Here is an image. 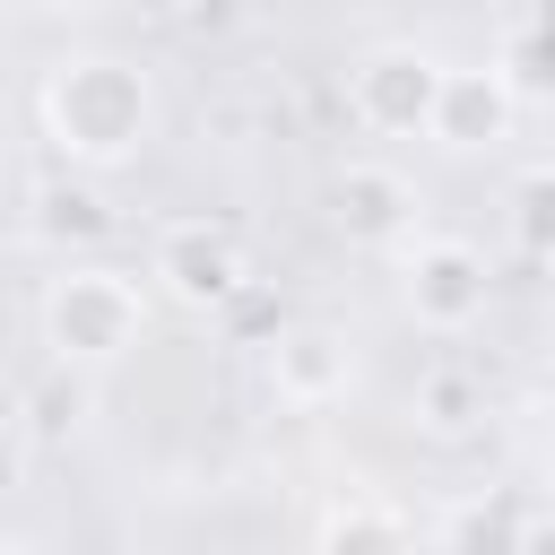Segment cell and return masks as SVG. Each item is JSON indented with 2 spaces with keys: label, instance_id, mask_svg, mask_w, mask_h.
<instances>
[{
  "label": "cell",
  "instance_id": "3",
  "mask_svg": "<svg viewBox=\"0 0 555 555\" xmlns=\"http://www.w3.org/2000/svg\"><path fill=\"white\" fill-rule=\"evenodd\" d=\"M408 260H399V304H408V321L416 330H434V338H460V330H477L486 321V251L477 243H460V234H408L399 243Z\"/></svg>",
  "mask_w": 555,
  "mask_h": 555
},
{
  "label": "cell",
  "instance_id": "7",
  "mask_svg": "<svg viewBox=\"0 0 555 555\" xmlns=\"http://www.w3.org/2000/svg\"><path fill=\"white\" fill-rule=\"evenodd\" d=\"M416 217H425V199H416V182H408L399 165H338V173H330V225H338L347 243L390 251V243L416 234Z\"/></svg>",
  "mask_w": 555,
  "mask_h": 555
},
{
  "label": "cell",
  "instance_id": "11",
  "mask_svg": "<svg viewBox=\"0 0 555 555\" xmlns=\"http://www.w3.org/2000/svg\"><path fill=\"white\" fill-rule=\"evenodd\" d=\"M477 416H486V390H477L460 364H434V373L416 382V425H425V434H468Z\"/></svg>",
  "mask_w": 555,
  "mask_h": 555
},
{
  "label": "cell",
  "instance_id": "6",
  "mask_svg": "<svg viewBox=\"0 0 555 555\" xmlns=\"http://www.w3.org/2000/svg\"><path fill=\"white\" fill-rule=\"evenodd\" d=\"M512 121H520V95H512L503 69L486 61V69H442L434 113H425V139L451 147V156H477V147H503Z\"/></svg>",
  "mask_w": 555,
  "mask_h": 555
},
{
  "label": "cell",
  "instance_id": "14",
  "mask_svg": "<svg viewBox=\"0 0 555 555\" xmlns=\"http://www.w3.org/2000/svg\"><path fill=\"white\" fill-rule=\"evenodd\" d=\"M512 225H520V251H529V260H546V173H529V182H520V217H512Z\"/></svg>",
  "mask_w": 555,
  "mask_h": 555
},
{
  "label": "cell",
  "instance_id": "4",
  "mask_svg": "<svg viewBox=\"0 0 555 555\" xmlns=\"http://www.w3.org/2000/svg\"><path fill=\"white\" fill-rule=\"evenodd\" d=\"M434 87H442V61L416 52V43H382L347 69V113L382 139H425V113H434Z\"/></svg>",
  "mask_w": 555,
  "mask_h": 555
},
{
  "label": "cell",
  "instance_id": "13",
  "mask_svg": "<svg viewBox=\"0 0 555 555\" xmlns=\"http://www.w3.org/2000/svg\"><path fill=\"white\" fill-rule=\"evenodd\" d=\"M494 69H503V87H512L520 104H529V95H546V26H538V17H512V35H503V61H494Z\"/></svg>",
  "mask_w": 555,
  "mask_h": 555
},
{
  "label": "cell",
  "instance_id": "5",
  "mask_svg": "<svg viewBox=\"0 0 555 555\" xmlns=\"http://www.w3.org/2000/svg\"><path fill=\"white\" fill-rule=\"evenodd\" d=\"M156 286H165L173 304H191V312H217V304L243 295V243H234L225 225H208V217L165 225V234H156Z\"/></svg>",
  "mask_w": 555,
  "mask_h": 555
},
{
  "label": "cell",
  "instance_id": "10",
  "mask_svg": "<svg viewBox=\"0 0 555 555\" xmlns=\"http://www.w3.org/2000/svg\"><path fill=\"white\" fill-rule=\"evenodd\" d=\"M442 546H538L546 538V512H503V503H460L442 529Z\"/></svg>",
  "mask_w": 555,
  "mask_h": 555
},
{
  "label": "cell",
  "instance_id": "2",
  "mask_svg": "<svg viewBox=\"0 0 555 555\" xmlns=\"http://www.w3.org/2000/svg\"><path fill=\"white\" fill-rule=\"evenodd\" d=\"M147 330V295L139 278L104 269V260H78L43 286V347L52 364H121Z\"/></svg>",
  "mask_w": 555,
  "mask_h": 555
},
{
  "label": "cell",
  "instance_id": "17",
  "mask_svg": "<svg viewBox=\"0 0 555 555\" xmlns=\"http://www.w3.org/2000/svg\"><path fill=\"white\" fill-rule=\"evenodd\" d=\"M35 9H87V0H35Z\"/></svg>",
  "mask_w": 555,
  "mask_h": 555
},
{
  "label": "cell",
  "instance_id": "16",
  "mask_svg": "<svg viewBox=\"0 0 555 555\" xmlns=\"http://www.w3.org/2000/svg\"><path fill=\"white\" fill-rule=\"evenodd\" d=\"M9 330H17V321H9V295H0V364H9Z\"/></svg>",
  "mask_w": 555,
  "mask_h": 555
},
{
  "label": "cell",
  "instance_id": "12",
  "mask_svg": "<svg viewBox=\"0 0 555 555\" xmlns=\"http://www.w3.org/2000/svg\"><path fill=\"white\" fill-rule=\"evenodd\" d=\"M321 546H408L416 529L399 520V512H373V503H338V512H321V529H312Z\"/></svg>",
  "mask_w": 555,
  "mask_h": 555
},
{
  "label": "cell",
  "instance_id": "9",
  "mask_svg": "<svg viewBox=\"0 0 555 555\" xmlns=\"http://www.w3.org/2000/svg\"><path fill=\"white\" fill-rule=\"evenodd\" d=\"M35 234L43 243H95V234H113V208L87 173H61V182L35 191Z\"/></svg>",
  "mask_w": 555,
  "mask_h": 555
},
{
  "label": "cell",
  "instance_id": "1",
  "mask_svg": "<svg viewBox=\"0 0 555 555\" xmlns=\"http://www.w3.org/2000/svg\"><path fill=\"white\" fill-rule=\"evenodd\" d=\"M156 130V87L139 61L121 52H78V61H52L43 78V139L78 165V173H113L147 147Z\"/></svg>",
  "mask_w": 555,
  "mask_h": 555
},
{
  "label": "cell",
  "instance_id": "15",
  "mask_svg": "<svg viewBox=\"0 0 555 555\" xmlns=\"http://www.w3.org/2000/svg\"><path fill=\"white\" fill-rule=\"evenodd\" d=\"M17 486V442H9V425H0V494Z\"/></svg>",
  "mask_w": 555,
  "mask_h": 555
},
{
  "label": "cell",
  "instance_id": "8",
  "mask_svg": "<svg viewBox=\"0 0 555 555\" xmlns=\"http://www.w3.org/2000/svg\"><path fill=\"white\" fill-rule=\"evenodd\" d=\"M269 390H278L286 408H330V399H347V390H356V347H347V330H330V321L278 330V338H269Z\"/></svg>",
  "mask_w": 555,
  "mask_h": 555
}]
</instances>
